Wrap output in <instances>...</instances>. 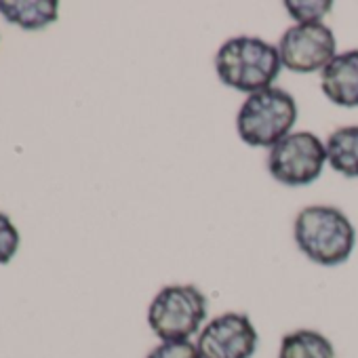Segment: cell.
<instances>
[{
    "label": "cell",
    "mask_w": 358,
    "mask_h": 358,
    "mask_svg": "<svg viewBox=\"0 0 358 358\" xmlns=\"http://www.w3.org/2000/svg\"><path fill=\"white\" fill-rule=\"evenodd\" d=\"M293 238L299 251L318 266L345 264L356 247V230L345 213L329 205H312L297 213Z\"/></svg>",
    "instance_id": "6da1fadb"
},
{
    "label": "cell",
    "mask_w": 358,
    "mask_h": 358,
    "mask_svg": "<svg viewBox=\"0 0 358 358\" xmlns=\"http://www.w3.org/2000/svg\"><path fill=\"white\" fill-rule=\"evenodd\" d=\"M278 47L257 36H234L226 41L215 55L220 80L241 93H259L270 89L280 74Z\"/></svg>",
    "instance_id": "7a4b0ae2"
},
{
    "label": "cell",
    "mask_w": 358,
    "mask_h": 358,
    "mask_svg": "<svg viewBox=\"0 0 358 358\" xmlns=\"http://www.w3.org/2000/svg\"><path fill=\"white\" fill-rule=\"evenodd\" d=\"M297 122V103L293 95L282 89L270 87L249 95L238 114L236 131L238 137L251 148H274Z\"/></svg>",
    "instance_id": "3957f363"
},
{
    "label": "cell",
    "mask_w": 358,
    "mask_h": 358,
    "mask_svg": "<svg viewBox=\"0 0 358 358\" xmlns=\"http://www.w3.org/2000/svg\"><path fill=\"white\" fill-rule=\"evenodd\" d=\"M207 297L194 285L162 287L148 308V324L160 341H190L207 318Z\"/></svg>",
    "instance_id": "277c9868"
},
{
    "label": "cell",
    "mask_w": 358,
    "mask_h": 358,
    "mask_svg": "<svg viewBox=\"0 0 358 358\" xmlns=\"http://www.w3.org/2000/svg\"><path fill=\"white\" fill-rule=\"evenodd\" d=\"M327 164V143L310 131H295L270 150L268 171L278 184L310 186Z\"/></svg>",
    "instance_id": "5b68a950"
},
{
    "label": "cell",
    "mask_w": 358,
    "mask_h": 358,
    "mask_svg": "<svg viewBox=\"0 0 358 358\" xmlns=\"http://www.w3.org/2000/svg\"><path fill=\"white\" fill-rule=\"evenodd\" d=\"M335 51V34L324 24H295L278 43L282 68L295 74L322 72L337 55Z\"/></svg>",
    "instance_id": "8992f818"
},
{
    "label": "cell",
    "mask_w": 358,
    "mask_h": 358,
    "mask_svg": "<svg viewBox=\"0 0 358 358\" xmlns=\"http://www.w3.org/2000/svg\"><path fill=\"white\" fill-rule=\"evenodd\" d=\"M257 345L259 333L243 312L215 316L196 337V348L203 358H253Z\"/></svg>",
    "instance_id": "52a82bcc"
},
{
    "label": "cell",
    "mask_w": 358,
    "mask_h": 358,
    "mask_svg": "<svg viewBox=\"0 0 358 358\" xmlns=\"http://www.w3.org/2000/svg\"><path fill=\"white\" fill-rule=\"evenodd\" d=\"M320 89L341 108H358V49L339 53L320 72Z\"/></svg>",
    "instance_id": "ba28073f"
},
{
    "label": "cell",
    "mask_w": 358,
    "mask_h": 358,
    "mask_svg": "<svg viewBox=\"0 0 358 358\" xmlns=\"http://www.w3.org/2000/svg\"><path fill=\"white\" fill-rule=\"evenodd\" d=\"M0 15L24 30H43L57 22L55 0H0Z\"/></svg>",
    "instance_id": "9c48e42d"
},
{
    "label": "cell",
    "mask_w": 358,
    "mask_h": 358,
    "mask_svg": "<svg viewBox=\"0 0 358 358\" xmlns=\"http://www.w3.org/2000/svg\"><path fill=\"white\" fill-rule=\"evenodd\" d=\"M324 143L331 169L343 177L358 179V127H341Z\"/></svg>",
    "instance_id": "30bf717a"
},
{
    "label": "cell",
    "mask_w": 358,
    "mask_h": 358,
    "mask_svg": "<svg viewBox=\"0 0 358 358\" xmlns=\"http://www.w3.org/2000/svg\"><path fill=\"white\" fill-rule=\"evenodd\" d=\"M278 358H335V348L322 333L297 329L280 339Z\"/></svg>",
    "instance_id": "8fae6325"
},
{
    "label": "cell",
    "mask_w": 358,
    "mask_h": 358,
    "mask_svg": "<svg viewBox=\"0 0 358 358\" xmlns=\"http://www.w3.org/2000/svg\"><path fill=\"white\" fill-rule=\"evenodd\" d=\"M333 3H322V0H306V3H295L289 0L285 3L287 13L297 24H322V17L331 11Z\"/></svg>",
    "instance_id": "7c38bea8"
},
{
    "label": "cell",
    "mask_w": 358,
    "mask_h": 358,
    "mask_svg": "<svg viewBox=\"0 0 358 358\" xmlns=\"http://www.w3.org/2000/svg\"><path fill=\"white\" fill-rule=\"evenodd\" d=\"M17 249H20V232L5 213H0V266L9 264L15 257Z\"/></svg>",
    "instance_id": "4fadbf2b"
},
{
    "label": "cell",
    "mask_w": 358,
    "mask_h": 358,
    "mask_svg": "<svg viewBox=\"0 0 358 358\" xmlns=\"http://www.w3.org/2000/svg\"><path fill=\"white\" fill-rule=\"evenodd\" d=\"M145 358H203L196 341H160Z\"/></svg>",
    "instance_id": "5bb4252c"
}]
</instances>
